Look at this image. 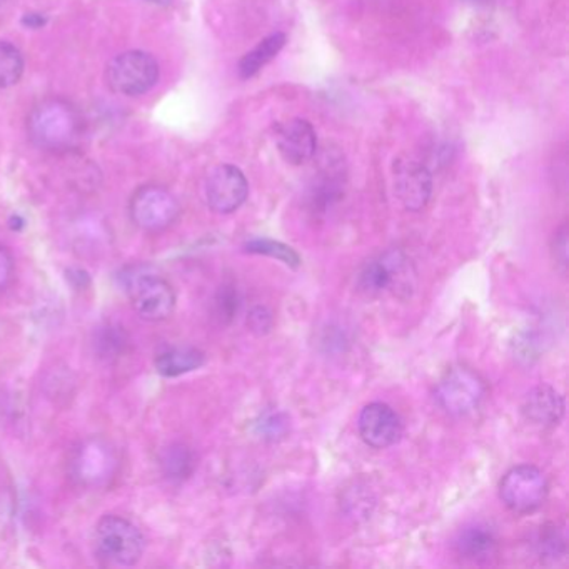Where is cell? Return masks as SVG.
<instances>
[{
  "mask_svg": "<svg viewBox=\"0 0 569 569\" xmlns=\"http://www.w3.org/2000/svg\"><path fill=\"white\" fill-rule=\"evenodd\" d=\"M150 2H154V4H159V5H167V4H171L172 0H150Z\"/></svg>",
  "mask_w": 569,
  "mask_h": 569,
  "instance_id": "28",
  "label": "cell"
},
{
  "mask_svg": "<svg viewBox=\"0 0 569 569\" xmlns=\"http://www.w3.org/2000/svg\"><path fill=\"white\" fill-rule=\"evenodd\" d=\"M361 438L367 447L386 450L403 436V421L388 404H367L358 421Z\"/></svg>",
  "mask_w": 569,
  "mask_h": 569,
  "instance_id": "10",
  "label": "cell"
},
{
  "mask_svg": "<svg viewBox=\"0 0 569 569\" xmlns=\"http://www.w3.org/2000/svg\"><path fill=\"white\" fill-rule=\"evenodd\" d=\"M256 435L264 441L276 442L286 438L290 431L289 416L280 410H268L256 421Z\"/></svg>",
  "mask_w": 569,
  "mask_h": 569,
  "instance_id": "23",
  "label": "cell"
},
{
  "mask_svg": "<svg viewBox=\"0 0 569 569\" xmlns=\"http://www.w3.org/2000/svg\"><path fill=\"white\" fill-rule=\"evenodd\" d=\"M395 187L399 201L408 210L425 209L432 193V176L425 164L398 160L395 167Z\"/></svg>",
  "mask_w": 569,
  "mask_h": 569,
  "instance_id": "12",
  "label": "cell"
},
{
  "mask_svg": "<svg viewBox=\"0 0 569 569\" xmlns=\"http://www.w3.org/2000/svg\"><path fill=\"white\" fill-rule=\"evenodd\" d=\"M246 250L250 255L268 256V258L277 259V261L284 262L289 268H299L301 266V258L293 247L286 246V244L280 243V241L272 240H253L247 241Z\"/></svg>",
  "mask_w": 569,
  "mask_h": 569,
  "instance_id": "22",
  "label": "cell"
},
{
  "mask_svg": "<svg viewBox=\"0 0 569 569\" xmlns=\"http://www.w3.org/2000/svg\"><path fill=\"white\" fill-rule=\"evenodd\" d=\"M122 286L142 321L163 323L176 311L178 294L174 286L153 268L132 266L124 271Z\"/></svg>",
  "mask_w": 569,
  "mask_h": 569,
  "instance_id": "2",
  "label": "cell"
},
{
  "mask_svg": "<svg viewBox=\"0 0 569 569\" xmlns=\"http://www.w3.org/2000/svg\"><path fill=\"white\" fill-rule=\"evenodd\" d=\"M454 547L461 558L482 565L496 555L497 538L490 526L473 525L457 534Z\"/></svg>",
  "mask_w": 569,
  "mask_h": 569,
  "instance_id": "15",
  "label": "cell"
},
{
  "mask_svg": "<svg viewBox=\"0 0 569 569\" xmlns=\"http://www.w3.org/2000/svg\"><path fill=\"white\" fill-rule=\"evenodd\" d=\"M82 116L69 101L49 98L30 111L27 134L36 147L49 153L73 150L82 138Z\"/></svg>",
  "mask_w": 569,
  "mask_h": 569,
  "instance_id": "1",
  "label": "cell"
},
{
  "mask_svg": "<svg viewBox=\"0 0 569 569\" xmlns=\"http://www.w3.org/2000/svg\"><path fill=\"white\" fill-rule=\"evenodd\" d=\"M249 196V184L240 167L222 164L207 176L206 201L218 215L236 212Z\"/></svg>",
  "mask_w": 569,
  "mask_h": 569,
  "instance_id": "9",
  "label": "cell"
},
{
  "mask_svg": "<svg viewBox=\"0 0 569 569\" xmlns=\"http://www.w3.org/2000/svg\"><path fill=\"white\" fill-rule=\"evenodd\" d=\"M487 395V386L475 371L454 366L444 373L436 386V401L451 416L473 413Z\"/></svg>",
  "mask_w": 569,
  "mask_h": 569,
  "instance_id": "7",
  "label": "cell"
},
{
  "mask_svg": "<svg viewBox=\"0 0 569 569\" xmlns=\"http://www.w3.org/2000/svg\"><path fill=\"white\" fill-rule=\"evenodd\" d=\"M15 262L12 258L11 250L8 247L0 246V293L11 286L14 280Z\"/></svg>",
  "mask_w": 569,
  "mask_h": 569,
  "instance_id": "26",
  "label": "cell"
},
{
  "mask_svg": "<svg viewBox=\"0 0 569 569\" xmlns=\"http://www.w3.org/2000/svg\"><path fill=\"white\" fill-rule=\"evenodd\" d=\"M241 308L240 290L234 284H224L219 287L215 299V312L221 323H233Z\"/></svg>",
  "mask_w": 569,
  "mask_h": 569,
  "instance_id": "24",
  "label": "cell"
},
{
  "mask_svg": "<svg viewBox=\"0 0 569 569\" xmlns=\"http://www.w3.org/2000/svg\"><path fill=\"white\" fill-rule=\"evenodd\" d=\"M129 342L131 339H129L128 331L114 323L102 324L94 331V337H92L95 355L107 363L119 360L120 355L126 354Z\"/></svg>",
  "mask_w": 569,
  "mask_h": 569,
  "instance_id": "18",
  "label": "cell"
},
{
  "mask_svg": "<svg viewBox=\"0 0 569 569\" xmlns=\"http://www.w3.org/2000/svg\"><path fill=\"white\" fill-rule=\"evenodd\" d=\"M129 215L135 228L147 234H159L178 221L181 207L174 194L166 187L144 185L132 196Z\"/></svg>",
  "mask_w": 569,
  "mask_h": 569,
  "instance_id": "5",
  "label": "cell"
},
{
  "mask_svg": "<svg viewBox=\"0 0 569 569\" xmlns=\"http://www.w3.org/2000/svg\"><path fill=\"white\" fill-rule=\"evenodd\" d=\"M160 473L167 481L184 482L196 471L197 457L184 442H172L159 457Z\"/></svg>",
  "mask_w": 569,
  "mask_h": 569,
  "instance_id": "16",
  "label": "cell"
},
{
  "mask_svg": "<svg viewBox=\"0 0 569 569\" xmlns=\"http://www.w3.org/2000/svg\"><path fill=\"white\" fill-rule=\"evenodd\" d=\"M119 468V451L102 436H89L77 442L69 456L70 479L83 490L111 487Z\"/></svg>",
  "mask_w": 569,
  "mask_h": 569,
  "instance_id": "3",
  "label": "cell"
},
{
  "mask_svg": "<svg viewBox=\"0 0 569 569\" xmlns=\"http://www.w3.org/2000/svg\"><path fill=\"white\" fill-rule=\"evenodd\" d=\"M159 80V64L153 55L128 51L117 55L107 66V83L117 94L142 95Z\"/></svg>",
  "mask_w": 569,
  "mask_h": 569,
  "instance_id": "6",
  "label": "cell"
},
{
  "mask_svg": "<svg viewBox=\"0 0 569 569\" xmlns=\"http://www.w3.org/2000/svg\"><path fill=\"white\" fill-rule=\"evenodd\" d=\"M94 547L105 565L129 568L141 561L145 538L131 519L105 515L95 526Z\"/></svg>",
  "mask_w": 569,
  "mask_h": 569,
  "instance_id": "4",
  "label": "cell"
},
{
  "mask_svg": "<svg viewBox=\"0 0 569 569\" xmlns=\"http://www.w3.org/2000/svg\"><path fill=\"white\" fill-rule=\"evenodd\" d=\"M276 144L283 159L294 166L308 163L318 151L314 128L306 119H290L277 126Z\"/></svg>",
  "mask_w": 569,
  "mask_h": 569,
  "instance_id": "13",
  "label": "cell"
},
{
  "mask_svg": "<svg viewBox=\"0 0 569 569\" xmlns=\"http://www.w3.org/2000/svg\"><path fill=\"white\" fill-rule=\"evenodd\" d=\"M408 274V261L401 250H386L385 255L371 259L360 274V289L367 296H382L395 290Z\"/></svg>",
  "mask_w": 569,
  "mask_h": 569,
  "instance_id": "11",
  "label": "cell"
},
{
  "mask_svg": "<svg viewBox=\"0 0 569 569\" xmlns=\"http://www.w3.org/2000/svg\"><path fill=\"white\" fill-rule=\"evenodd\" d=\"M206 363V355L191 346L166 349L156 358V370L164 377H179L199 370Z\"/></svg>",
  "mask_w": 569,
  "mask_h": 569,
  "instance_id": "17",
  "label": "cell"
},
{
  "mask_svg": "<svg viewBox=\"0 0 569 569\" xmlns=\"http://www.w3.org/2000/svg\"><path fill=\"white\" fill-rule=\"evenodd\" d=\"M565 410V398L552 386L540 385L528 392L521 411L533 425L549 428L561 423Z\"/></svg>",
  "mask_w": 569,
  "mask_h": 569,
  "instance_id": "14",
  "label": "cell"
},
{
  "mask_svg": "<svg viewBox=\"0 0 569 569\" xmlns=\"http://www.w3.org/2000/svg\"><path fill=\"white\" fill-rule=\"evenodd\" d=\"M500 496L506 508L513 513L530 515L540 509L546 501V476L536 466H516L501 479Z\"/></svg>",
  "mask_w": 569,
  "mask_h": 569,
  "instance_id": "8",
  "label": "cell"
},
{
  "mask_svg": "<svg viewBox=\"0 0 569 569\" xmlns=\"http://www.w3.org/2000/svg\"><path fill=\"white\" fill-rule=\"evenodd\" d=\"M555 236V241H553V258H555L556 264L562 271H566V268H568V229H566V225L559 229Z\"/></svg>",
  "mask_w": 569,
  "mask_h": 569,
  "instance_id": "27",
  "label": "cell"
},
{
  "mask_svg": "<svg viewBox=\"0 0 569 569\" xmlns=\"http://www.w3.org/2000/svg\"><path fill=\"white\" fill-rule=\"evenodd\" d=\"M534 547H536L538 556L543 562H556L565 558L566 555V538L558 526L547 525L541 528L540 533L534 540Z\"/></svg>",
  "mask_w": 569,
  "mask_h": 569,
  "instance_id": "20",
  "label": "cell"
},
{
  "mask_svg": "<svg viewBox=\"0 0 569 569\" xmlns=\"http://www.w3.org/2000/svg\"><path fill=\"white\" fill-rule=\"evenodd\" d=\"M284 46H286V36L284 34L276 33L266 37L253 51L247 52L243 61L240 62L241 77L243 79L255 77L266 64H269L272 59L280 54Z\"/></svg>",
  "mask_w": 569,
  "mask_h": 569,
  "instance_id": "19",
  "label": "cell"
},
{
  "mask_svg": "<svg viewBox=\"0 0 569 569\" xmlns=\"http://www.w3.org/2000/svg\"><path fill=\"white\" fill-rule=\"evenodd\" d=\"M24 57L8 40H0V89L15 86L24 74Z\"/></svg>",
  "mask_w": 569,
  "mask_h": 569,
  "instance_id": "21",
  "label": "cell"
},
{
  "mask_svg": "<svg viewBox=\"0 0 569 569\" xmlns=\"http://www.w3.org/2000/svg\"><path fill=\"white\" fill-rule=\"evenodd\" d=\"M247 324H249L250 331L256 334H268L272 327V314L269 309L258 306L249 312L247 318Z\"/></svg>",
  "mask_w": 569,
  "mask_h": 569,
  "instance_id": "25",
  "label": "cell"
}]
</instances>
